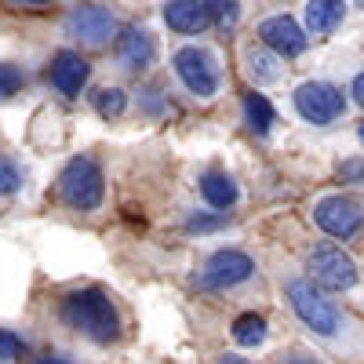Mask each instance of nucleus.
Returning <instances> with one entry per match:
<instances>
[{"label":"nucleus","instance_id":"obj_1","mask_svg":"<svg viewBox=\"0 0 364 364\" xmlns=\"http://www.w3.org/2000/svg\"><path fill=\"white\" fill-rule=\"evenodd\" d=\"M58 317H63L66 328H73L77 336L91 339V343H117L120 339V310L117 302L102 291V288H77L70 295H63L58 302Z\"/></svg>","mask_w":364,"mask_h":364},{"label":"nucleus","instance_id":"obj_2","mask_svg":"<svg viewBox=\"0 0 364 364\" xmlns=\"http://www.w3.org/2000/svg\"><path fill=\"white\" fill-rule=\"evenodd\" d=\"M102 193H106V178H102V168L95 157H73L66 161V168L58 171V197H63L66 208L73 211H91L102 204Z\"/></svg>","mask_w":364,"mask_h":364},{"label":"nucleus","instance_id":"obj_3","mask_svg":"<svg viewBox=\"0 0 364 364\" xmlns=\"http://www.w3.org/2000/svg\"><path fill=\"white\" fill-rule=\"evenodd\" d=\"M284 295H288V302H291L295 317L306 324L310 331H317V336H324V339H331V336L339 331V324H343L339 310L331 306V299H328L321 288H314L306 277L288 281V284H284Z\"/></svg>","mask_w":364,"mask_h":364},{"label":"nucleus","instance_id":"obj_4","mask_svg":"<svg viewBox=\"0 0 364 364\" xmlns=\"http://www.w3.org/2000/svg\"><path fill=\"white\" fill-rule=\"evenodd\" d=\"M171 66H175V77L182 80V87H186L190 95H197V99L219 95L223 73H219L215 51H208V48H200V44H186V48L175 51Z\"/></svg>","mask_w":364,"mask_h":364},{"label":"nucleus","instance_id":"obj_5","mask_svg":"<svg viewBox=\"0 0 364 364\" xmlns=\"http://www.w3.org/2000/svg\"><path fill=\"white\" fill-rule=\"evenodd\" d=\"M291 102H295V113L306 120V124H314V128L336 124V120L346 113L343 87L331 84V80H306V84H299Z\"/></svg>","mask_w":364,"mask_h":364},{"label":"nucleus","instance_id":"obj_6","mask_svg":"<svg viewBox=\"0 0 364 364\" xmlns=\"http://www.w3.org/2000/svg\"><path fill=\"white\" fill-rule=\"evenodd\" d=\"M306 281L321 291H350L357 284V262L339 245H317L306 255Z\"/></svg>","mask_w":364,"mask_h":364},{"label":"nucleus","instance_id":"obj_7","mask_svg":"<svg viewBox=\"0 0 364 364\" xmlns=\"http://www.w3.org/2000/svg\"><path fill=\"white\" fill-rule=\"evenodd\" d=\"M255 273V262L248 252L240 248H219L215 255H208V262L193 273V284L200 291H226V288H237L245 284Z\"/></svg>","mask_w":364,"mask_h":364},{"label":"nucleus","instance_id":"obj_8","mask_svg":"<svg viewBox=\"0 0 364 364\" xmlns=\"http://www.w3.org/2000/svg\"><path fill=\"white\" fill-rule=\"evenodd\" d=\"M314 223L331 240H357L364 230V208L343 193H328L314 204Z\"/></svg>","mask_w":364,"mask_h":364},{"label":"nucleus","instance_id":"obj_9","mask_svg":"<svg viewBox=\"0 0 364 364\" xmlns=\"http://www.w3.org/2000/svg\"><path fill=\"white\" fill-rule=\"evenodd\" d=\"M63 29H66V37L80 41L84 48H102L117 33V18L102 4H80V8H70Z\"/></svg>","mask_w":364,"mask_h":364},{"label":"nucleus","instance_id":"obj_10","mask_svg":"<svg viewBox=\"0 0 364 364\" xmlns=\"http://www.w3.org/2000/svg\"><path fill=\"white\" fill-rule=\"evenodd\" d=\"M113 58H117V66L120 70H128V73H142L154 66V58H157V41L149 29L142 26H124L120 33L113 37Z\"/></svg>","mask_w":364,"mask_h":364},{"label":"nucleus","instance_id":"obj_11","mask_svg":"<svg viewBox=\"0 0 364 364\" xmlns=\"http://www.w3.org/2000/svg\"><path fill=\"white\" fill-rule=\"evenodd\" d=\"M259 41H262L266 51H273L277 58H295V55L306 51V44H310L306 29H302L291 15H269V18H262Z\"/></svg>","mask_w":364,"mask_h":364},{"label":"nucleus","instance_id":"obj_12","mask_svg":"<svg viewBox=\"0 0 364 364\" xmlns=\"http://www.w3.org/2000/svg\"><path fill=\"white\" fill-rule=\"evenodd\" d=\"M48 77H51V87L58 91V95L77 99L80 91H84V84H87V77H91V66H87V58L80 51L63 48V51H55Z\"/></svg>","mask_w":364,"mask_h":364},{"label":"nucleus","instance_id":"obj_13","mask_svg":"<svg viewBox=\"0 0 364 364\" xmlns=\"http://www.w3.org/2000/svg\"><path fill=\"white\" fill-rule=\"evenodd\" d=\"M164 22L175 33H204L211 26V8L200 0H171L164 4Z\"/></svg>","mask_w":364,"mask_h":364},{"label":"nucleus","instance_id":"obj_14","mask_svg":"<svg viewBox=\"0 0 364 364\" xmlns=\"http://www.w3.org/2000/svg\"><path fill=\"white\" fill-rule=\"evenodd\" d=\"M346 18L343 0H310L306 4V29L314 37H331Z\"/></svg>","mask_w":364,"mask_h":364},{"label":"nucleus","instance_id":"obj_15","mask_svg":"<svg viewBox=\"0 0 364 364\" xmlns=\"http://www.w3.org/2000/svg\"><path fill=\"white\" fill-rule=\"evenodd\" d=\"M200 197L219 211V215H226V211L237 204L240 190H237V182L226 175V171H204L200 175Z\"/></svg>","mask_w":364,"mask_h":364},{"label":"nucleus","instance_id":"obj_16","mask_svg":"<svg viewBox=\"0 0 364 364\" xmlns=\"http://www.w3.org/2000/svg\"><path fill=\"white\" fill-rule=\"evenodd\" d=\"M245 66H248V73H252L255 84H277L284 77L281 58L273 55V51H266V48H248L245 51Z\"/></svg>","mask_w":364,"mask_h":364},{"label":"nucleus","instance_id":"obj_17","mask_svg":"<svg viewBox=\"0 0 364 364\" xmlns=\"http://www.w3.org/2000/svg\"><path fill=\"white\" fill-rule=\"evenodd\" d=\"M245 120H248V128L255 135H269V128L277 124V113H273V106H269L266 95L252 91V95H245Z\"/></svg>","mask_w":364,"mask_h":364},{"label":"nucleus","instance_id":"obj_18","mask_svg":"<svg viewBox=\"0 0 364 364\" xmlns=\"http://www.w3.org/2000/svg\"><path fill=\"white\" fill-rule=\"evenodd\" d=\"M266 317H259V314H240L237 321H233V328H230V336H233V343L237 346H259V343H266Z\"/></svg>","mask_w":364,"mask_h":364},{"label":"nucleus","instance_id":"obj_19","mask_svg":"<svg viewBox=\"0 0 364 364\" xmlns=\"http://www.w3.org/2000/svg\"><path fill=\"white\" fill-rule=\"evenodd\" d=\"M91 106H95V113H99V117L113 120V117H120V113H124V106H128V95H124L120 87H99L95 95H91Z\"/></svg>","mask_w":364,"mask_h":364},{"label":"nucleus","instance_id":"obj_20","mask_svg":"<svg viewBox=\"0 0 364 364\" xmlns=\"http://www.w3.org/2000/svg\"><path fill=\"white\" fill-rule=\"evenodd\" d=\"M22 182H26V175H22V168L8 157V154H0V197H11V193H18L22 190Z\"/></svg>","mask_w":364,"mask_h":364},{"label":"nucleus","instance_id":"obj_21","mask_svg":"<svg viewBox=\"0 0 364 364\" xmlns=\"http://www.w3.org/2000/svg\"><path fill=\"white\" fill-rule=\"evenodd\" d=\"M22 87H26V73L11 63H0V99H11Z\"/></svg>","mask_w":364,"mask_h":364},{"label":"nucleus","instance_id":"obj_22","mask_svg":"<svg viewBox=\"0 0 364 364\" xmlns=\"http://www.w3.org/2000/svg\"><path fill=\"white\" fill-rule=\"evenodd\" d=\"M26 353V343L15 336V331L8 328H0V364H8V360H18Z\"/></svg>","mask_w":364,"mask_h":364},{"label":"nucleus","instance_id":"obj_23","mask_svg":"<svg viewBox=\"0 0 364 364\" xmlns=\"http://www.w3.org/2000/svg\"><path fill=\"white\" fill-rule=\"evenodd\" d=\"M211 8V26H233L240 18V4H208Z\"/></svg>","mask_w":364,"mask_h":364},{"label":"nucleus","instance_id":"obj_24","mask_svg":"<svg viewBox=\"0 0 364 364\" xmlns=\"http://www.w3.org/2000/svg\"><path fill=\"white\" fill-rule=\"evenodd\" d=\"M339 178L343 182H353V186H364V161L360 157H350L339 164Z\"/></svg>","mask_w":364,"mask_h":364},{"label":"nucleus","instance_id":"obj_25","mask_svg":"<svg viewBox=\"0 0 364 364\" xmlns=\"http://www.w3.org/2000/svg\"><path fill=\"white\" fill-rule=\"evenodd\" d=\"M226 223V215H190L186 219V230H215V226H223Z\"/></svg>","mask_w":364,"mask_h":364},{"label":"nucleus","instance_id":"obj_26","mask_svg":"<svg viewBox=\"0 0 364 364\" xmlns=\"http://www.w3.org/2000/svg\"><path fill=\"white\" fill-rule=\"evenodd\" d=\"M277 364H321L314 353H306V350H291V353H284Z\"/></svg>","mask_w":364,"mask_h":364},{"label":"nucleus","instance_id":"obj_27","mask_svg":"<svg viewBox=\"0 0 364 364\" xmlns=\"http://www.w3.org/2000/svg\"><path fill=\"white\" fill-rule=\"evenodd\" d=\"M350 95H353V102H360V106H364V73H357V77H353Z\"/></svg>","mask_w":364,"mask_h":364},{"label":"nucleus","instance_id":"obj_28","mask_svg":"<svg viewBox=\"0 0 364 364\" xmlns=\"http://www.w3.org/2000/svg\"><path fill=\"white\" fill-rule=\"evenodd\" d=\"M37 364H73V360L58 357V353H44V357H37Z\"/></svg>","mask_w":364,"mask_h":364},{"label":"nucleus","instance_id":"obj_29","mask_svg":"<svg viewBox=\"0 0 364 364\" xmlns=\"http://www.w3.org/2000/svg\"><path fill=\"white\" fill-rule=\"evenodd\" d=\"M219 364H252V360H248V357H240V353H223Z\"/></svg>","mask_w":364,"mask_h":364},{"label":"nucleus","instance_id":"obj_30","mask_svg":"<svg viewBox=\"0 0 364 364\" xmlns=\"http://www.w3.org/2000/svg\"><path fill=\"white\" fill-rule=\"evenodd\" d=\"M357 139H360V146H364V120H360V124H357Z\"/></svg>","mask_w":364,"mask_h":364}]
</instances>
